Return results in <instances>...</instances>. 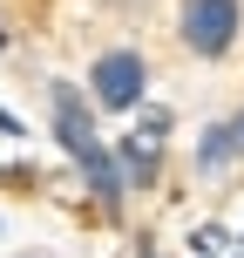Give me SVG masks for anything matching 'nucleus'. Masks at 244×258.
I'll list each match as a JSON object with an SVG mask.
<instances>
[{
	"label": "nucleus",
	"mask_w": 244,
	"mask_h": 258,
	"mask_svg": "<svg viewBox=\"0 0 244 258\" xmlns=\"http://www.w3.org/2000/svg\"><path fill=\"white\" fill-rule=\"evenodd\" d=\"M48 95H54V143H61V150L82 163L89 190L102 197L109 211H116V204H122V190H129V177H122L116 150H102V136H95V122H89V102H82L75 89H61V82H54Z\"/></svg>",
	"instance_id": "1"
},
{
	"label": "nucleus",
	"mask_w": 244,
	"mask_h": 258,
	"mask_svg": "<svg viewBox=\"0 0 244 258\" xmlns=\"http://www.w3.org/2000/svg\"><path fill=\"white\" fill-rule=\"evenodd\" d=\"M237 27H244V7H237V0H183L177 34H183V48H190V54L217 61V54H231Z\"/></svg>",
	"instance_id": "2"
},
{
	"label": "nucleus",
	"mask_w": 244,
	"mask_h": 258,
	"mask_svg": "<svg viewBox=\"0 0 244 258\" xmlns=\"http://www.w3.org/2000/svg\"><path fill=\"white\" fill-rule=\"evenodd\" d=\"M142 89H149V68H142V54L136 48H109V54H95V68H89V95H95V109H136L142 102Z\"/></svg>",
	"instance_id": "3"
},
{
	"label": "nucleus",
	"mask_w": 244,
	"mask_h": 258,
	"mask_svg": "<svg viewBox=\"0 0 244 258\" xmlns=\"http://www.w3.org/2000/svg\"><path fill=\"white\" fill-rule=\"evenodd\" d=\"M231 156H237V143H231V122L204 129V143H197V177H204V183H217L224 170H231Z\"/></svg>",
	"instance_id": "4"
},
{
	"label": "nucleus",
	"mask_w": 244,
	"mask_h": 258,
	"mask_svg": "<svg viewBox=\"0 0 244 258\" xmlns=\"http://www.w3.org/2000/svg\"><path fill=\"white\" fill-rule=\"evenodd\" d=\"M156 150H163V143L142 136V129H136V136H122V150H116L122 177H129V183H156Z\"/></svg>",
	"instance_id": "5"
},
{
	"label": "nucleus",
	"mask_w": 244,
	"mask_h": 258,
	"mask_svg": "<svg viewBox=\"0 0 244 258\" xmlns=\"http://www.w3.org/2000/svg\"><path fill=\"white\" fill-rule=\"evenodd\" d=\"M224 238H231L224 224H197V231H190V251H197V258H217V251H224Z\"/></svg>",
	"instance_id": "6"
},
{
	"label": "nucleus",
	"mask_w": 244,
	"mask_h": 258,
	"mask_svg": "<svg viewBox=\"0 0 244 258\" xmlns=\"http://www.w3.org/2000/svg\"><path fill=\"white\" fill-rule=\"evenodd\" d=\"M136 129H142V136H156V143H163V136H170V109H142V122H136Z\"/></svg>",
	"instance_id": "7"
},
{
	"label": "nucleus",
	"mask_w": 244,
	"mask_h": 258,
	"mask_svg": "<svg viewBox=\"0 0 244 258\" xmlns=\"http://www.w3.org/2000/svg\"><path fill=\"white\" fill-rule=\"evenodd\" d=\"M231 143H237V156H244V109L231 116Z\"/></svg>",
	"instance_id": "8"
},
{
	"label": "nucleus",
	"mask_w": 244,
	"mask_h": 258,
	"mask_svg": "<svg viewBox=\"0 0 244 258\" xmlns=\"http://www.w3.org/2000/svg\"><path fill=\"white\" fill-rule=\"evenodd\" d=\"M0 48H7V34H0Z\"/></svg>",
	"instance_id": "9"
}]
</instances>
